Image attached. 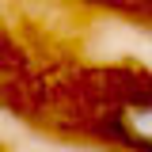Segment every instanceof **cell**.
I'll list each match as a JSON object with an SVG mask.
<instances>
[{"instance_id":"1","label":"cell","mask_w":152,"mask_h":152,"mask_svg":"<svg viewBox=\"0 0 152 152\" xmlns=\"http://www.w3.org/2000/svg\"><path fill=\"white\" fill-rule=\"evenodd\" d=\"M122 133L133 145L152 148V103H129L122 110Z\"/></svg>"}]
</instances>
